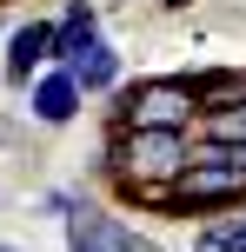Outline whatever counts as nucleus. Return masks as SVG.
Masks as SVG:
<instances>
[{"label": "nucleus", "mask_w": 246, "mask_h": 252, "mask_svg": "<svg viewBox=\"0 0 246 252\" xmlns=\"http://www.w3.org/2000/svg\"><path fill=\"white\" fill-rule=\"evenodd\" d=\"M47 60H53V20H20L0 40V80H13V87H27Z\"/></svg>", "instance_id": "obj_5"}, {"label": "nucleus", "mask_w": 246, "mask_h": 252, "mask_svg": "<svg viewBox=\"0 0 246 252\" xmlns=\"http://www.w3.org/2000/svg\"><path fill=\"white\" fill-rule=\"evenodd\" d=\"M186 139H220V146H246V100H240V106H220V113H200Z\"/></svg>", "instance_id": "obj_9"}, {"label": "nucleus", "mask_w": 246, "mask_h": 252, "mask_svg": "<svg viewBox=\"0 0 246 252\" xmlns=\"http://www.w3.org/2000/svg\"><path fill=\"white\" fill-rule=\"evenodd\" d=\"M60 219H67V246L73 252H160L153 239H140L127 219L100 213V206H87V199H73V213H60Z\"/></svg>", "instance_id": "obj_3"}, {"label": "nucleus", "mask_w": 246, "mask_h": 252, "mask_svg": "<svg viewBox=\"0 0 246 252\" xmlns=\"http://www.w3.org/2000/svg\"><path fill=\"white\" fill-rule=\"evenodd\" d=\"M0 7H7V0H0Z\"/></svg>", "instance_id": "obj_14"}, {"label": "nucleus", "mask_w": 246, "mask_h": 252, "mask_svg": "<svg viewBox=\"0 0 246 252\" xmlns=\"http://www.w3.org/2000/svg\"><path fill=\"white\" fill-rule=\"evenodd\" d=\"M193 252H246V213H220L193 232Z\"/></svg>", "instance_id": "obj_10"}, {"label": "nucleus", "mask_w": 246, "mask_h": 252, "mask_svg": "<svg viewBox=\"0 0 246 252\" xmlns=\"http://www.w3.org/2000/svg\"><path fill=\"white\" fill-rule=\"evenodd\" d=\"M106 100H113V126H153V133H193V113H200L180 73L120 80Z\"/></svg>", "instance_id": "obj_1"}, {"label": "nucleus", "mask_w": 246, "mask_h": 252, "mask_svg": "<svg viewBox=\"0 0 246 252\" xmlns=\"http://www.w3.org/2000/svg\"><path fill=\"white\" fill-rule=\"evenodd\" d=\"M160 7H173V13H180V7H193V0H160Z\"/></svg>", "instance_id": "obj_11"}, {"label": "nucleus", "mask_w": 246, "mask_h": 252, "mask_svg": "<svg viewBox=\"0 0 246 252\" xmlns=\"http://www.w3.org/2000/svg\"><path fill=\"white\" fill-rule=\"evenodd\" d=\"M180 80H186V93H193L200 113H220V106H240L246 100V66H193V73H180Z\"/></svg>", "instance_id": "obj_7"}, {"label": "nucleus", "mask_w": 246, "mask_h": 252, "mask_svg": "<svg viewBox=\"0 0 246 252\" xmlns=\"http://www.w3.org/2000/svg\"><path fill=\"white\" fill-rule=\"evenodd\" d=\"M246 206V166H180L160 186V213L173 219H220Z\"/></svg>", "instance_id": "obj_2"}, {"label": "nucleus", "mask_w": 246, "mask_h": 252, "mask_svg": "<svg viewBox=\"0 0 246 252\" xmlns=\"http://www.w3.org/2000/svg\"><path fill=\"white\" fill-rule=\"evenodd\" d=\"M20 93H27V113H34L40 126H67V120H80V106H87V93L73 87V73H67L60 60H47Z\"/></svg>", "instance_id": "obj_4"}, {"label": "nucleus", "mask_w": 246, "mask_h": 252, "mask_svg": "<svg viewBox=\"0 0 246 252\" xmlns=\"http://www.w3.org/2000/svg\"><path fill=\"white\" fill-rule=\"evenodd\" d=\"M93 33H100V7H93V0H67V13L53 20V60L67 66Z\"/></svg>", "instance_id": "obj_8"}, {"label": "nucleus", "mask_w": 246, "mask_h": 252, "mask_svg": "<svg viewBox=\"0 0 246 252\" xmlns=\"http://www.w3.org/2000/svg\"><path fill=\"white\" fill-rule=\"evenodd\" d=\"M0 146H7V126H0Z\"/></svg>", "instance_id": "obj_13"}, {"label": "nucleus", "mask_w": 246, "mask_h": 252, "mask_svg": "<svg viewBox=\"0 0 246 252\" xmlns=\"http://www.w3.org/2000/svg\"><path fill=\"white\" fill-rule=\"evenodd\" d=\"M67 73H73V87L87 93V100H106V93L120 87V53H113V40H106V33H93L87 47L67 60Z\"/></svg>", "instance_id": "obj_6"}, {"label": "nucleus", "mask_w": 246, "mask_h": 252, "mask_svg": "<svg viewBox=\"0 0 246 252\" xmlns=\"http://www.w3.org/2000/svg\"><path fill=\"white\" fill-rule=\"evenodd\" d=\"M0 252H20V246H7V239H0Z\"/></svg>", "instance_id": "obj_12"}]
</instances>
